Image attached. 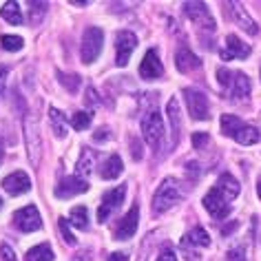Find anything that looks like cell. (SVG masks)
Returning a JSON list of instances; mask_svg holds the SVG:
<instances>
[{
    "mask_svg": "<svg viewBox=\"0 0 261 261\" xmlns=\"http://www.w3.org/2000/svg\"><path fill=\"white\" fill-rule=\"evenodd\" d=\"M175 67H177L181 73H191V71L201 67V60L193 54L191 49L181 47V49H177V54H175Z\"/></svg>",
    "mask_w": 261,
    "mask_h": 261,
    "instance_id": "17",
    "label": "cell"
},
{
    "mask_svg": "<svg viewBox=\"0 0 261 261\" xmlns=\"http://www.w3.org/2000/svg\"><path fill=\"white\" fill-rule=\"evenodd\" d=\"M206 144H208V135L206 133H195L193 135V146L195 148H199V151H201Z\"/></svg>",
    "mask_w": 261,
    "mask_h": 261,
    "instance_id": "35",
    "label": "cell"
},
{
    "mask_svg": "<svg viewBox=\"0 0 261 261\" xmlns=\"http://www.w3.org/2000/svg\"><path fill=\"white\" fill-rule=\"evenodd\" d=\"M95 158H97V155H95L93 151H91V148H82L80 160H77V164H75V173H77V177H87V175L93 173Z\"/></svg>",
    "mask_w": 261,
    "mask_h": 261,
    "instance_id": "21",
    "label": "cell"
},
{
    "mask_svg": "<svg viewBox=\"0 0 261 261\" xmlns=\"http://www.w3.org/2000/svg\"><path fill=\"white\" fill-rule=\"evenodd\" d=\"M71 124H73L75 130L89 128V124H91V113H87V111H77V113H73V117H71Z\"/></svg>",
    "mask_w": 261,
    "mask_h": 261,
    "instance_id": "30",
    "label": "cell"
},
{
    "mask_svg": "<svg viewBox=\"0 0 261 261\" xmlns=\"http://www.w3.org/2000/svg\"><path fill=\"white\" fill-rule=\"evenodd\" d=\"M184 100L193 120H208L211 109H208V97L197 89H184Z\"/></svg>",
    "mask_w": 261,
    "mask_h": 261,
    "instance_id": "6",
    "label": "cell"
},
{
    "mask_svg": "<svg viewBox=\"0 0 261 261\" xmlns=\"http://www.w3.org/2000/svg\"><path fill=\"white\" fill-rule=\"evenodd\" d=\"M58 77H60V82H62V84H64V87H67L69 91H77V87H80V77H77V75H67V73H60Z\"/></svg>",
    "mask_w": 261,
    "mask_h": 261,
    "instance_id": "33",
    "label": "cell"
},
{
    "mask_svg": "<svg viewBox=\"0 0 261 261\" xmlns=\"http://www.w3.org/2000/svg\"><path fill=\"white\" fill-rule=\"evenodd\" d=\"M217 188H219V191L224 193L230 201L239 195V181L234 179L232 175H228V173H224V175H221V177L217 179Z\"/></svg>",
    "mask_w": 261,
    "mask_h": 261,
    "instance_id": "22",
    "label": "cell"
},
{
    "mask_svg": "<svg viewBox=\"0 0 261 261\" xmlns=\"http://www.w3.org/2000/svg\"><path fill=\"white\" fill-rule=\"evenodd\" d=\"M49 117H51V124H54V130H56L58 138H67V120H64V115L56 107H51Z\"/></svg>",
    "mask_w": 261,
    "mask_h": 261,
    "instance_id": "27",
    "label": "cell"
},
{
    "mask_svg": "<svg viewBox=\"0 0 261 261\" xmlns=\"http://www.w3.org/2000/svg\"><path fill=\"white\" fill-rule=\"evenodd\" d=\"M184 244H186V246H199V248H206V246H211V237H208V232L204 230V228L197 226V228H193V230L184 237Z\"/></svg>",
    "mask_w": 261,
    "mask_h": 261,
    "instance_id": "24",
    "label": "cell"
},
{
    "mask_svg": "<svg viewBox=\"0 0 261 261\" xmlns=\"http://www.w3.org/2000/svg\"><path fill=\"white\" fill-rule=\"evenodd\" d=\"M179 199V184L175 181L173 177L164 179L160 184V188L155 191V197H153V213H166L168 208H173L175 204H177Z\"/></svg>",
    "mask_w": 261,
    "mask_h": 261,
    "instance_id": "2",
    "label": "cell"
},
{
    "mask_svg": "<svg viewBox=\"0 0 261 261\" xmlns=\"http://www.w3.org/2000/svg\"><path fill=\"white\" fill-rule=\"evenodd\" d=\"M14 224L18 230H22V232H34V230H40L42 228V217L36 206H24L20 211H16Z\"/></svg>",
    "mask_w": 261,
    "mask_h": 261,
    "instance_id": "8",
    "label": "cell"
},
{
    "mask_svg": "<svg viewBox=\"0 0 261 261\" xmlns=\"http://www.w3.org/2000/svg\"><path fill=\"white\" fill-rule=\"evenodd\" d=\"M3 188L9 195H22V193H27L31 188V179H29L27 173L16 171V173H11V175H7V177L3 179Z\"/></svg>",
    "mask_w": 261,
    "mask_h": 261,
    "instance_id": "15",
    "label": "cell"
},
{
    "mask_svg": "<svg viewBox=\"0 0 261 261\" xmlns=\"http://www.w3.org/2000/svg\"><path fill=\"white\" fill-rule=\"evenodd\" d=\"M0 208H3V199H0Z\"/></svg>",
    "mask_w": 261,
    "mask_h": 261,
    "instance_id": "45",
    "label": "cell"
},
{
    "mask_svg": "<svg viewBox=\"0 0 261 261\" xmlns=\"http://www.w3.org/2000/svg\"><path fill=\"white\" fill-rule=\"evenodd\" d=\"M204 206L215 219H224V217H228V213H230V199H228L217 186L206 193Z\"/></svg>",
    "mask_w": 261,
    "mask_h": 261,
    "instance_id": "7",
    "label": "cell"
},
{
    "mask_svg": "<svg viewBox=\"0 0 261 261\" xmlns=\"http://www.w3.org/2000/svg\"><path fill=\"white\" fill-rule=\"evenodd\" d=\"M89 191V184L84 181L82 177H67V179H62L60 184L56 186V197H60V199H71V197H75V195H80V193H87Z\"/></svg>",
    "mask_w": 261,
    "mask_h": 261,
    "instance_id": "14",
    "label": "cell"
},
{
    "mask_svg": "<svg viewBox=\"0 0 261 261\" xmlns=\"http://www.w3.org/2000/svg\"><path fill=\"white\" fill-rule=\"evenodd\" d=\"M140 75L144 77V80H158V77L164 75V67H162V60L155 49L146 51L144 60L140 64Z\"/></svg>",
    "mask_w": 261,
    "mask_h": 261,
    "instance_id": "12",
    "label": "cell"
},
{
    "mask_svg": "<svg viewBox=\"0 0 261 261\" xmlns=\"http://www.w3.org/2000/svg\"><path fill=\"white\" fill-rule=\"evenodd\" d=\"M5 84H7V69L0 67V97L5 95Z\"/></svg>",
    "mask_w": 261,
    "mask_h": 261,
    "instance_id": "38",
    "label": "cell"
},
{
    "mask_svg": "<svg viewBox=\"0 0 261 261\" xmlns=\"http://www.w3.org/2000/svg\"><path fill=\"white\" fill-rule=\"evenodd\" d=\"M166 115L171 120V144L175 146L179 142V130H181V122H179V104L177 97H171L166 107Z\"/></svg>",
    "mask_w": 261,
    "mask_h": 261,
    "instance_id": "19",
    "label": "cell"
},
{
    "mask_svg": "<svg viewBox=\"0 0 261 261\" xmlns=\"http://www.w3.org/2000/svg\"><path fill=\"white\" fill-rule=\"evenodd\" d=\"M27 261H54V250H51L49 244L34 246L27 252Z\"/></svg>",
    "mask_w": 261,
    "mask_h": 261,
    "instance_id": "26",
    "label": "cell"
},
{
    "mask_svg": "<svg viewBox=\"0 0 261 261\" xmlns=\"http://www.w3.org/2000/svg\"><path fill=\"white\" fill-rule=\"evenodd\" d=\"M232 73L234 71H228V69H217V80H219V84H221V89L224 91H228V87H230V82H232Z\"/></svg>",
    "mask_w": 261,
    "mask_h": 261,
    "instance_id": "32",
    "label": "cell"
},
{
    "mask_svg": "<svg viewBox=\"0 0 261 261\" xmlns=\"http://www.w3.org/2000/svg\"><path fill=\"white\" fill-rule=\"evenodd\" d=\"M109 261H128V257L124 252H113V254H109Z\"/></svg>",
    "mask_w": 261,
    "mask_h": 261,
    "instance_id": "41",
    "label": "cell"
},
{
    "mask_svg": "<svg viewBox=\"0 0 261 261\" xmlns=\"http://www.w3.org/2000/svg\"><path fill=\"white\" fill-rule=\"evenodd\" d=\"M0 44H3V49H7V51H20L24 47V40L20 36H3L0 38Z\"/></svg>",
    "mask_w": 261,
    "mask_h": 261,
    "instance_id": "29",
    "label": "cell"
},
{
    "mask_svg": "<svg viewBox=\"0 0 261 261\" xmlns=\"http://www.w3.org/2000/svg\"><path fill=\"white\" fill-rule=\"evenodd\" d=\"M0 16L9 24H22V11H20V5L18 3H5L3 9H0Z\"/></svg>",
    "mask_w": 261,
    "mask_h": 261,
    "instance_id": "25",
    "label": "cell"
},
{
    "mask_svg": "<svg viewBox=\"0 0 261 261\" xmlns=\"http://www.w3.org/2000/svg\"><path fill=\"white\" fill-rule=\"evenodd\" d=\"M158 261H177V257H175V252L173 250H164L158 257Z\"/></svg>",
    "mask_w": 261,
    "mask_h": 261,
    "instance_id": "39",
    "label": "cell"
},
{
    "mask_svg": "<svg viewBox=\"0 0 261 261\" xmlns=\"http://www.w3.org/2000/svg\"><path fill=\"white\" fill-rule=\"evenodd\" d=\"M0 254H3L5 261H16V254H14V250H11L9 244H3V246H0Z\"/></svg>",
    "mask_w": 261,
    "mask_h": 261,
    "instance_id": "37",
    "label": "cell"
},
{
    "mask_svg": "<svg viewBox=\"0 0 261 261\" xmlns=\"http://www.w3.org/2000/svg\"><path fill=\"white\" fill-rule=\"evenodd\" d=\"M184 11H186V16L191 18L193 22L199 24V27H204L208 31L215 29V20H213L211 11H208V7L204 3H184Z\"/></svg>",
    "mask_w": 261,
    "mask_h": 261,
    "instance_id": "11",
    "label": "cell"
},
{
    "mask_svg": "<svg viewBox=\"0 0 261 261\" xmlns=\"http://www.w3.org/2000/svg\"><path fill=\"white\" fill-rule=\"evenodd\" d=\"M124 195H126V186L124 184L113 188V191H109V193H104L102 204L97 208V221H107L111 215H113V211L120 208V204L124 201Z\"/></svg>",
    "mask_w": 261,
    "mask_h": 261,
    "instance_id": "9",
    "label": "cell"
},
{
    "mask_svg": "<svg viewBox=\"0 0 261 261\" xmlns=\"http://www.w3.org/2000/svg\"><path fill=\"white\" fill-rule=\"evenodd\" d=\"M221 130H224V135L237 140L239 144H244V146L257 144L259 138H261L257 128L250 126V124H244L239 117H234V115H224L221 117Z\"/></svg>",
    "mask_w": 261,
    "mask_h": 261,
    "instance_id": "1",
    "label": "cell"
},
{
    "mask_svg": "<svg viewBox=\"0 0 261 261\" xmlns=\"http://www.w3.org/2000/svg\"><path fill=\"white\" fill-rule=\"evenodd\" d=\"M228 93H230L232 100H244L250 93V80H248L246 73H241V71H234L232 73V82L230 87H228Z\"/></svg>",
    "mask_w": 261,
    "mask_h": 261,
    "instance_id": "18",
    "label": "cell"
},
{
    "mask_svg": "<svg viewBox=\"0 0 261 261\" xmlns=\"http://www.w3.org/2000/svg\"><path fill=\"white\" fill-rule=\"evenodd\" d=\"M102 42H104V34L100 27H89L82 36V44H80V58L84 64L95 62L102 54Z\"/></svg>",
    "mask_w": 261,
    "mask_h": 261,
    "instance_id": "3",
    "label": "cell"
},
{
    "mask_svg": "<svg viewBox=\"0 0 261 261\" xmlns=\"http://www.w3.org/2000/svg\"><path fill=\"white\" fill-rule=\"evenodd\" d=\"M142 135H144V140L153 148H158L160 142L164 140V120H162V115L158 111H148L142 117Z\"/></svg>",
    "mask_w": 261,
    "mask_h": 261,
    "instance_id": "5",
    "label": "cell"
},
{
    "mask_svg": "<svg viewBox=\"0 0 261 261\" xmlns=\"http://www.w3.org/2000/svg\"><path fill=\"white\" fill-rule=\"evenodd\" d=\"M250 56V47L246 42H241L237 36H228L226 38V49L221 51L224 60H241V58Z\"/></svg>",
    "mask_w": 261,
    "mask_h": 261,
    "instance_id": "16",
    "label": "cell"
},
{
    "mask_svg": "<svg viewBox=\"0 0 261 261\" xmlns=\"http://www.w3.org/2000/svg\"><path fill=\"white\" fill-rule=\"evenodd\" d=\"M71 224H73L75 228H80V230H84V228H89V213L84 206H75L71 208Z\"/></svg>",
    "mask_w": 261,
    "mask_h": 261,
    "instance_id": "28",
    "label": "cell"
},
{
    "mask_svg": "<svg viewBox=\"0 0 261 261\" xmlns=\"http://www.w3.org/2000/svg\"><path fill=\"white\" fill-rule=\"evenodd\" d=\"M124 171V166H122V160H120V155H111V158L104 162V166H102V177L104 179H115V177H120Z\"/></svg>",
    "mask_w": 261,
    "mask_h": 261,
    "instance_id": "23",
    "label": "cell"
},
{
    "mask_svg": "<svg viewBox=\"0 0 261 261\" xmlns=\"http://www.w3.org/2000/svg\"><path fill=\"white\" fill-rule=\"evenodd\" d=\"M226 259H228V261H246V254H244V250H241V248H232V250H228Z\"/></svg>",
    "mask_w": 261,
    "mask_h": 261,
    "instance_id": "36",
    "label": "cell"
},
{
    "mask_svg": "<svg viewBox=\"0 0 261 261\" xmlns=\"http://www.w3.org/2000/svg\"><path fill=\"white\" fill-rule=\"evenodd\" d=\"M130 146H133V158H135V160H140V158H142L140 142H138V140H130Z\"/></svg>",
    "mask_w": 261,
    "mask_h": 261,
    "instance_id": "40",
    "label": "cell"
},
{
    "mask_svg": "<svg viewBox=\"0 0 261 261\" xmlns=\"http://www.w3.org/2000/svg\"><path fill=\"white\" fill-rule=\"evenodd\" d=\"M107 130H109V128H102L100 133L95 135V140H107V138H109V133H107Z\"/></svg>",
    "mask_w": 261,
    "mask_h": 261,
    "instance_id": "42",
    "label": "cell"
},
{
    "mask_svg": "<svg viewBox=\"0 0 261 261\" xmlns=\"http://www.w3.org/2000/svg\"><path fill=\"white\" fill-rule=\"evenodd\" d=\"M24 142H27L29 162L34 166H38L40 151H42V138H40V128H38V117L34 113H29L24 117Z\"/></svg>",
    "mask_w": 261,
    "mask_h": 261,
    "instance_id": "4",
    "label": "cell"
},
{
    "mask_svg": "<svg viewBox=\"0 0 261 261\" xmlns=\"http://www.w3.org/2000/svg\"><path fill=\"white\" fill-rule=\"evenodd\" d=\"M58 226H60V232H62L64 241H67L69 246H73V244H75V237H73V232H71V228H69V219L60 217V221H58Z\"/></svg>",
    "mask_w": 261,
    "mask_h": 261,
    "instance_id": "31",
    "label": "cell"
},
{
    "mask_svg": "<svg viewBox=\"0 0 261 261\" xmlns=\"http://www.w3.org/2000/svg\"><path fill=\"white\" fill-rule=\"evenodd\" d=\"M0 162H3V146H0Z\"/></svg>",
    "mask_w": 261,
    "mask_h": 261,
    "instance_id": "44",
    "label": "cell"
},
{
    "mask_svg": "<svg viewBox=\"0 0 261 261\" xmlns=\"http://www.w3.org/2000/svg\"><path fill=\"white\" fill-rule=\"evenodd\" d=\"M226 7H230L232 16H234V20L239 22V27H241V29H246L248 34H257V31H259V29H257V24L252 22V18L246 14L244 7H241L239 3H230V5H226Z\"/></svg>",
    "mask_w": 261,
    "mask_h": 261,
    "instance_id": "20",
    "label": "cell"
},
{
    "mask_svg": "<svg viewBox=\"0 0 261 261\" xmlns=\"http://www.w3.org/2000/svg\"><path fill=\"white\" fill-rule=\"evenodd\" d=\"M138 224H140V208L130 206V211L120 219V224H117V228H115V239L124 241V239L133 237L135 230H138Z\"/></svg>",
    "mask_w": 261,
    "mask_h": 261,
    "instance_id": "13",
    "label": "cell"
},
{
    "mask_svg": "<svg viewBox=\"0 0 261 261\" xmlns=\"http://www.w3.org/2000/svg\"><path fill=\"white\" fill-rule=\"evenodd\" d=\"M135 47H138V38H135V34H130V31H120V34H117V42H115V49H117L115 62H117V67H126L128 58L135 51Z\"/></svg>",
    "mask_w": 261,
    "mask_h": 261,
    "instance_id": "10",
    "label": "cell"
},
{
    "mask_svg": "<svg viewBox=\"0 0 261 261\" xmlns=\"http://www.w3.org/2000/svg\"><path fill=\"white\" fill-rule=\"evenodd\" d=\"M47 11V5L44 3H31V22H38Z\"/></svg>",
    "mask_w": 261,
    "mask_h": 261,
    "instance_id": "34",
    "label": "cell"
},
{
    "mask_svg": "<svg viewBox=\"0 0 261 261\" xmlns=\"http://www.w3.org/2000/svg\"><path fill=\"white\" fill-rule=\"evenodd\" d=\"M257 195L261 197V179H259V184H257Z\"/></svg>",
    "mask_w": 261,
    "mask_h": 261,
    "instance_id": "43",
    "label": "cell"
}]
</instances>
